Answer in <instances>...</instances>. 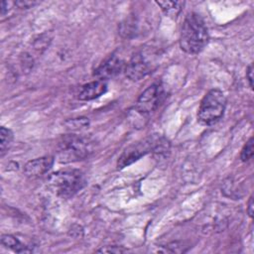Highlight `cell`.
I'll use <instances>...</instances> for the list:
<instances>
[{
	"instance_id": "cell-15",
	"label": "cell",
	"mask_w": 254,
	"mask_h": 254,
	"mask_svg": "<svg viewBox=\"0 0 254 254\" xmlns=\"http://www.w3.org/2000/svg\"><path fill=\"white\" fill-rule=\"evenodd\" d=\"M252 156H253V138L251 137L244 145L240 154V159L242 162H248L252 158Z\"/></svg>"
},
{
	"instance_id": "cell-17",
	"label": "cell",
	"mask_w": 254,
	"mask_h": 254,
	"mask_svg": "<svg viewBox=\"0 0 254 254\" xmlns=\"http://www.w3.org/2000/svg\"><path fill=\"white\" fill-rule=\"evenodd\" d=\"M38 2H35V1H29V0H20V1H16L14 4L16 6H18L19 8H22V9H27V8H31L33 7L34 5H36Z\"/></svg>"
},
{
	"instance_id": "cell-12",
	"label": "cell",
	"mask_w": 254,
	"mask_h": 254,
	"mask_svg": "<svg viewBox=\"0 0 254 254\" xmlns=\"http://www.w3.org/2000/svg\"><path fill=\"white\" fill-rule=\"evenodd\" d=\"M158 6L161 7L162 11L165 13V15H167L170 18H177V16L180 14L183 6H184V2L182 1H159L156 2Z\"/></svg>"
},
{
	"instance_id": "cell-9",
	"label": "cell",
	"mask_w": 254,
	"mask_h": 254,
	"mask_svg": "<svg viewBox=\"0 0 254 254\" xmlns=\"http://www.w3.org/2000/svg\"><path fill=\"white\" fill-rule=\"evenodd\" d=\"M54 164L53 157H41L29 161L24 167V173L27 177L31 179H37L46 173L52 168Z\"/></svg>"
},
{
	"instance_id": "cell-5",
	"label": "cell",
	"mask_w": 254,
	"mask_h": 254,
	"mask_svg": "<svg viewBox=\"0 0 254 254\" xmlns=\"http://www.w3.org/2000/svg\"><path fill=\"white\" fill-rule=\"evenodd\" d=\"M165 98V89L162 83L156 82L147 87L138 97L134 110L140 115H146L156 110Z\"/></svg>"
},
{
	"instance_id": "cell-10",
	"label": "cell",
	"mask_w": 254,
	"mask_h": 254,
	"mask_svg": "<svg viewBox=\"0 0 254 254\" xmlns=\"http://www.w3.org/2000/svg\"><path fill=\"white\" fill-rule=\"evenodd\" d=\"M107 90V83L105 80L96 79L90 81L81 86L78 91V99L79 100H92L99 96H101Z\"/></svg>"
},
{
	"instance_id": "cell-6",
	"label": "cell",
	"mask_w": 254,
	"mask_h": 254,
	"mask_svg": "<svg viewBox=\"0 0 254 254\" xmlns=\"http://www.w3.org/2000/svg\"><path fill=\"white\" fill-rule=\"evenodd\" d=\"M153 69V64L148 60L147 56L143 52L136 53L129 62L125 64V75L133 80L137 81L149 74Z\"/></svg>"
},
{
	"instance_id": "cell-4",
	"label": "cell",
	"mask_w": 254,
	"mask_h": 254,
	"mask_svg": "<svg viewBox=\"0 0 254 254\" xmlns=\"http://www.w3.org/2000/svg\"><path fill=\"white\" fill-rule=\"evenodd\" d=\"M49 182L60 196L68 198L80 190L85 186L86 181L80 171L64 170L54 173Z\"/></svg>"
},
{
	"instance_id": "cell-18",
	"label": "cell",
	"mask_w": 254,
	"mask_h": 254,
	"mask_svg": "<svg viewBox=\"0 0 254 254\" xmlns=\"http://www.w3.org/2000/svg\"><path fill=\"white\" fill-rule=\"evenodd\" d=\"M246 77L248 79L250 88L253 89V64H252L246 69Z\"/></svg>"
},
{
	"instance_id": "cell-19",
	"label": "cell",
	"mask_w": 254,
	"mask_h": 254,
	"mask_svg": "<svg viewBox=\"0 0 254 254\" xmlns=\"http://www.w3.org/2000/svg\"><path fill=\"white\" fill-rule=\"evenodd\" d=\"M247 212L249 214L250 217L253 216V196H250L249 197V200H248V204H247Z\"/></svg>"
},
{
	"instance_id": "cell-20",
	"label": "cell",
	"mask_w": 254,
	"mask_h": 254,
	"mask_svg": "<svg viewBox=\"0 0 254 254\" xmlns=\"http://www.w3.org/2000/svg\"><path fill=\"white\" fill-rule=\"evenodd\" d=\"M8 11V2L2 1L1 2V15L3 16Z\"/></svg>"
},
{
	"instance_id": "cell-7",
	"label": "cell",
	"mask_w": 254,
	"mask_h": 254,
	"mask_svg": "<svg viewBox=\"0 0 254 254\" xmlns=\"http://www.w3.org/2000/svg\"><path fill=\"white\" fill-rule=\"evenodd\" d=\"M152 145H153V136L147 139H144L141 142L134 143L128 148H126L117 161L118 169H123L133 164L134 162L139 160L142 156L151 152Z\"/></svg>"
},
{
	"instance_id": "cell-14",
	"label": "cell",
	"mask_w": 254,
	"mask_h": 254,
	"mask_svg": "<svg viewBox=\"0 0 254 254\" xmlns=\"http://www.w3.org/2000/svg\"><path fill=\"white\" fill-rule=\"evenodd\" d=\"M89 124V121L85 117H79V118H73L71 120H67L65 122V125L68 129L71 130H79L82 128L87 127Z\"/></svg>"
},
{
	"instance_id": "cell-11",
	"label": "cell",
	"mask_w": 254,
	"mask_h": 254,
	"mask_svg": "<svg viewBox=\"0 0 254 254\" xmlns=\"http://www.w3.org/2000/svg\"><path fill=\"white\" fill-rule=\"evenodd\" d=\"M1 243L6 248L12 249L17 253H24V252H32V249L29 246L23 244L19 239L11 234H4L1 237Z\"/></svg>"
},
{
	"instance_id": "cell-2",
	"label": "cell",
	"mask_w": 254,
	"mask_h": 254,
	"mask_svg": "<svg viewBox=\"0 0 254 254\" xmlns=\"http://www.w3.org/2000/svg\"><path fill=\"white\" fill-rule=\"evenodd\" d=\"M93 152V142L86 137L66 135L58 145V159L61 163L83 160Z\"/></svg>"
},
{
	"instance_id": "cell-16",
	"label": "cell",
	"mask_w": 254,
	"mask_h": 254,
	"mask_svg": "<svg viewBox=\"0 0 254 254\" xmlns=\"http://www.w3.org/2000/svg\"><path fill=\"white\" fill-rule=\"evenodd\" d=\"M125 250L118 246H105L101 249H98L97 252H105V253H122Z\"/></svg>"
},
{
	"instance_id": "cell-1",
	"label": "cell",
	"mask_w": 254,
	"mask_h": 254,
	"mask_svg": "<svg viewBox=\"0 0 254 254\" xmlns=\"http://www.w3.org/2000/svg\"><path fill=\"white\" fill-rule=\"evenodd\" d=\"M208 42V32L203 19L196 13L185 18L181 29L180 46L188 54L199 53Z\"/></svg>"
},
{
	"instance_id": "cell-8",
	"label": "cell",
	"mask_w": 254,
	"mask_h": 254,
	"mask_svg": "<svg viewBox=\"0 0 254 254\" xmlns=\"http://www.w3.org/2000/svg\"><path fill=\"white\" fill-rule=\"evenodd\" d=\"M124 67V61L117 55L113 54L109 56L107 59H105L97 66V68L93 72V75L96 76L98 79L105 80L107 78L117 75Z\"/></svg>"
},
{
	"instance_id": "cell-13",
	"label": "cell",
	"mask_w": 254,
	"mask_h": 254,
	"mask_svg": "<svg viewBox=\"0 0 254 254\" xmlns=\"http://www.w3.org/2000/svg\"><path fill=\"white\" fill-rule=\"evenodd\" d=\"M13 141V132L5 127L0 128V155L3 157Z\"/></svg>"
},
{
	"instance_id": "cell-3",
	"label": "cell",
	"mask_w": 254,
	"mask_h": 254,
	"mask_svg": "<svg viewBox=\"0 0 254 254\" xmlns=\"http://www.w3.org/2000/svg\"><path fill=\"white\" fill-rule=\"evenodd\" d=\"M226 107V98L219 89L209 90L201 99L197 120L201 125L209 126L216 123L224 114Z\"/></svg>"
}]
</instances>
